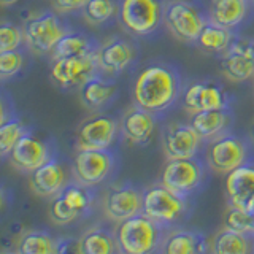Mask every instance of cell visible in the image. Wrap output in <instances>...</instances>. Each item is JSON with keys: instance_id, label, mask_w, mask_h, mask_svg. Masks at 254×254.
Masks as SVG:
<instances>
[{"instance_id": "cell-1", "label": "cell", "mask_w": 254, "mask_h": 254, "mask_svg": "<svg viewBox=\"0 0 254 254\" xmlns=\"http://www.w3.org/2000/svg\"><path fill=\"white\" fill-rule=\"evenodd\" d=\"M180 94L177 71L164 64H153L143 68L133 83V102L151 113L169 108Z\"/></svg>"}, {"instance_id": "cell-2", "label": "cell", "mask_w": 254, "mask_h": 254, "mask_svg": "<svg viewBox=\"0 0 254 254\" xmlns=\"http://www.w3.org/2000/svg\"><path fill=\"white\" fill-rule=\"evenodd\" d=\"M118 251L126 254H146L161 243V224L145 213L119 222L116 229Z\"/></svg>"}, {"instance_id": "cell-3", "label": "cell", "mask_w": 254, "mask_h": 254, "mask_svg": "<svg viewBox=\"0 0 254 254\" xmlns=\"http://www.w3.org/2000/svg\"><path fill=\"white\" fill-rule=\"evenodd\" d=\"M161 0H121L119 22L133 35H149L164 19Z\"/></svg>"}, {"instance_id": "cell-4", "label": "cell", "mask_w": 254, "mask_h": 254, "mask_svg": "<svg viewBox=\"0 0 254 254\" xmlns=\"http://www.w3.org/2000/svg\"><path fill=\"white\" fill-rule=\"evenodd\" d=\"M186 211L185 197L178 195L162 183L148 188L143 192V211L146 216L154 219L161 226L178 221Z\"/></svg>"}, {"instance_id": "cell-5", "label": "cell", "mask_w": 254, "mask_h": 254, "mask_svg": "<svg viewBox=\"0 0 254 254\" xmlns=\"http://www.w3.org/2000/svg\"><path fill=\"white\" fill-rule=\"evenodd\" d=\"M100 70L97 51L79 58H59L53 61L50 70L51 79L62 89L83 86L87 79L97 76Z\"/></svg>"}, {"instance_id": "cell-6", "label": "cell", "mask_w": 254, "mask_h": 254, "mask_svg": "<svg viewBox=\"0 0 254 254\" xmlns=\"http://www.w3.org/2000/svg\"><path fill=\"white\" fill-rule=\"evenodd\" d=\"M164 19L167 29L183 42H197L206 24L198 8L185 0H173L167 5Z\"/></svg>"}, {"instance_id": "cell-7", "label": "cell", "mask_w": 254, "mask_h": 254, "mask_svg": "<svg viewBox=\"0 0 254 254\" xmlns=\"http://www.w3.org/2000/svg\"><path fill=\"white\" fill-rule=\"evenodd\" d=\"M203 180L200 162L194 157L189 159H169L165 164L161 183L178 195H188L195 190Z\"/></svg>"}, {"instance_id": "cell-8", "label": "cell", "mask_w": 254, "mask_h": 254, "mask_svg": "<svg viewBox=\"0 0 254 254\" xmlns=\"http://www.w3.org/2000/svg\"><path fill=\"white\" fill-rule=\"evenodd\" d=\"M65 34V27L53 13L35 16V18L29 19L26 22V27H24V37H26L29 48L42 54L53 51L54 46Z\"/></svg>"}, {"instance_id": "cell-9", "label": "cell", "mask_w": 254, "mask_h": 254, "mask_svg": "<svg viewBox=\"0 0 254 254\" xmlns=\"http://www.w3.org/2000/svg\"><path fill=\"white\" fill-rule=\"evenodd\" d=\"M113 169V156L107 149H78L73 172L78 183L91 188L105 180Z\"/></svg>"}, {"instance_id": "cell-10", "label": "cell", "mask_w": 254, "mask_h": 254, "mask_svg": "<svg viewBox=\"0 0 254 254\" xmlns=\"http://www.w3.org/2000/svg\"><path fill=\"white\" fill-rule=\"evenodd\" d=\"M246 145L245 141L234 135H222L214 138L206 149L208 165L218 173H229L246 161Z\"/></svg>"}, {"instance_id": "cell-11", "label": "cell", "mask_w": 254, "mask_h": 254, "mask_svg": "<svg viewBox=\"0 0 254 254\" xmlns=\"http://www.w3.org/2000/svg\"><path fill=\"white\" fill-rule=\"evenodd\" d=\"M118 124L113 118L105 115L92 116L78 127V149H108L115 141Z\"/></svg>"}, {"instance_id": "cell-12", "label": "cell", "mask_w": 254, "mask_h": 254, "mask_svg": "<svg viewBox=\"0 0 254 254\" xmlns=\"http://www.w3.org/2000/svg\"><path fill=\"white\" fill-rule=\"evenodd\" d=\"M105 214L113 221H124L143 211V192L130 185L111 188L103 198Z\"/></svg>"}, {"instance_id": "cell-13", "label": "cell", "mask_w": 254, "mask_h": 254, "mask_svg": "<svg viewBox=\"0 0 254 254\" xmlns=\"http://www.w3.org/2000/svg\"><path fill=\"white\" fill-rule=\"evenodd\" d=\"M10 159L16 169L22 172H34L51 159L50 146L30 133H24L10 153Z\"/></svg>"}, {"instance_id": "cell-14", "label": "cell", "mask_w": 254, "mask_h": 254, "mask_svg": "<svg viewBox=\"0 0 254 254\" xmlns=\"http://www.w3.org/2000/svg\"><path fill=\"white\" fill-rule=\"evenodd\" d=\"M226 94L222 87L211 81H197L186 87L183 92V105L190 113L203 110L226 108Z\"/></svg>"}, {"instance_id": "cell-15", "label": "cell", "mask_w": 254, "mask_h": 254, "mask_svg": "<svg viewBox=\"0 0 254 254\" xmlns=\"http://www.w3.org/2000/svg\"><path fill=\"white\" fill-rule=\"evenodd\" d=\"M200 141L202 137L190 124H173L164 137V153L167 159L194 157Z\"/></svg>"}, {"instance_id": "cell-16", "label": "cell", "mask_w": 254, "mask_h": 254, "mask_svg": "<svg viewBox=\"0 0 254 254\" xmlns=\"http://www.w3.org/2000/svg\"><path fill=\"white\" fill-rule=\"evenodd\" d=\"M65 170L58 161H53V159H50L43 165H40L34 172H30L29 177L30 189L37 195L42 197H54L56 194H59L65 188Z\"/></svg>"}, {"instance_id": "cell-17", "label": "cell", "mask_w": 254, "mask_h": 254, "mask_svg": "<svg viewBox=\"0 0 254 254\" xmlns=\"http://www.w3.org/2000/svg\"><path fill=\"white\" fill-rule=\"evenodd\" d=\"M221 68L232 81H246L254 76V61L248 53L246 40H238L224 53L221 59Z\"/></svg>"}, {"instance_id": "cell-18", "label": "cell", "mask_w": 254, "mask_h": 254, "mask_svg": "<svg viewBox=\"0 0 254 254\" xmlns=\"http://www.w3.org/2000/svg\"><path fill=\"white\" fill-rule=\"evenodd\" d=\"M99 67L105 73H119L133 61V48L123 38H111L97 50Z\"/></svg>"}, {"instance_id": "cell-19", "label": "cell", "mask_w": 254, "mask_h": 254, "mask_svg": "<svg viewBox=\"0 0 254 254\" xmlns=\"http://www.w3.org/2000/svg\"><path fill=\"white\" fill-rule=\"evenodd\" d=\"M226 192L230 205L243 208L246 200L254 195V165L242 164L227 173Z\"/></svg>"}, {"instance_id": "cell-20", "label": "cell", "mask_w": 254, "mask_h": 254, "mask_svg": "<svg viewBox=\"0 0 254 254\" xmlns=\"http://www.w3.org/2000/svg\"><path fill=\"white\" fill-rule=\"evenodd\" d=\"M156 121L151 111L135 107L127 111L123 119V133L133 145H145L154 132Z\"/></svg>"}, {"instance_id": "cell-21", "label": "cell", "mask_w": 254, "mask_h": 254, "mask_svg": "<svg viewBox=\"0 0 254 254\" xmlns=\"http://www.w3.org/2000/svg\"><path fill=\"white\" fill-rule=\"evenodd\" d=\"M248 14V0H213L210 8L211 22L226 29L242 24Z\"/></svg>"}, {"instance_id": "cell-22", "label": "cell", "mask_w": 254, "mask_h": 254, "mask_svg": "<svg viewBox=\"0 0 254 254\" xmlns=\"http://www.w3.org/2000/svg\"><path fill=\"white\" fill-rule=\"evenodd\" d=\"M190 126L202 138H214L226 129L229 124V115L226 108L195 111L190 116Z\"/></svg>"}, {"instance_id": "cell-23", "label": "cell", "mask_w": 254, "mask_h": 254, "mask_svg": "<svg viewBox=\"0 0 254 254\" xmlns=\"http://www.w3.org/2000/svg\"><path fill=\"white\" fill-rule=\"evenodd\" d=\"M116 86L111 84L100 76H94L81 86L79 89V97L86 108L97 110L105 107L107 103L115 97Z\"/></svg>"}, {"instance_id": "cell-24", "label": "cell", "mask_w": 254, "mask_h": 254, "mask_svg": "<svg viewBox=\"0 0 254 254\" xmlns=\"http://www.w3.org/2000/svg\"><path fill=\"white\" fill-rule=\"evenodd\" d=\"M115 250H118L116 237L99 227L87 230L76 245L79 254H110Z\"/></svg>"}, {"instance_id": "cell-25", "label": "cell", "mask_w": 254, "mask_h": 254, "mask_svg": "<svg viewBox=\"0 0 254 254\" xmlns=\"http://www.w3.org/2000/svg\"><path fill=\"white\" fill-rule=\"evenodd\" d=\"M53 59L59 58H79V56L92 54L97 50H94V43L89 37L83 34H75V32H67L59 43L54 46L53 50Z\"/></svg>"}, {"instance_id": "cell-26", "label": "cell", "mask_w": 254, "mask_h": 254, "mask_svg": "<svg viewBox=\"0 0 254 254\" xmlns=\"http://www.w3.org/2000/svg\"><path fill=\"white\" fill-rule=\"evenodd\" d=\"M164 253L169 254H190L202 253L205 250V238L195 232L177 230L164 240Z\"/></svg>"}, {"instance_id": "cell-27", "label": "cell", "mask_w": 254, "mask_h": 254, "mask_svg": "<svg viewBox=\"0 0 254 254\" xmlns=\"http://www.w3.org/2000/svg\"><path fill=\"white\" fill-rule=\"evenodd\" d=\"M232 38L234 37L230 34V29H226L214 22H208L202 29L197 43L208 53H226L234 43Z\"/></svg>"}, {"instance_id": "cell-28", "label": "cell", "mask_w": 254, "mask_h": 254, "mask_svg": "<svg viewBox=\"0 0 254 254\" xmlns=\"http://www.w3.org/2000/svg\"><path fill=\"white\" fill-rule=\"evenodd\" d=\"M213 251L218 254H246L251 251V246L246 235L224 227L214 237Z\"/></svg>"}, {"instance_id": "cell-29", "label": "cell", "mask_w": 254, "mask_h": 254, "mask_svg": "<svg viewBox=\"0 0 254 254\" xmlns=\"http://www.w3.org/2000/svg\"><path fill=\"white\" fill-rule=\"evenodd\" d=\"M18 253L19 254L58 253V242L50 234L42 232V230H35V232H29L21 237V240L18 243Z\"/></svg>"}, {"instance_id": "cell-30", "label": "cell", "mask_w": 254, "mask_h": 254, "mask_svg": "<svg viewBox=\"0 0 254 254\" xmlns=\"http://www.w3.org/2000/svg\"><path fill=\"white\" fill-rule=\"evenodd\" d=\"M224 227L246 237H254V214L230 205L224 214Z\"/></svg>"}, {"instance_id": "cell-31", "label": "cell", "mask_w": 254, "mask_h": 254, "mask_svg": "<svg viewBox=\"0 0 254 254\" xmlns=\"http://www.w3.org/2000/svg\"><path fill=\"white\" fill-rule=\"evenodd\" d=\"M26 132V127L18 119H2V126H0V153H2L3 157L10 156L14 145Z\"/></svg>"}, {"instance_id": "cell-32", "label": "cell", "mask_w": 254, "mask_h": 254, "mask_svg": "<svg viewBox=\"0 0 254 254\" xmlns=\"http://www.w3.org/2000/svg\"><path fill=\"white\" fill-rule=\"evenodd\" d=\"M59 195L79 214L86 213V210L89 208L92 202V195L89 190H87V186L81 185V183H78V181L65 185V188L61 190Z\"/></svg>"}, {"instance_id": "cell-33", "label": "cell", "mask_w": 254, "mask_h": 254, "mask_svg": "<svg viewBox=\"0 0 254 254\" xmlns=\"http://www.w3.org/2000/svg\"><path fill=\"white\" fill-rule=\"evenodd\" d=\"M116 11V5L113 0H87L83 6V14L86 21L91 24H103L107 22Z\"/></svg>"}, {"instance_id": "cell-34", "label": "cell", "mask_w": 254, "mask_h": 254, "mask_svg": "<svg viewBox=\"0 0 254 254\" xmlns=\"http://www.w3.org/2000/svg\"><path fill=\"white\" fill-rule=\"evenodd\" d=\"M50 214H51V219L56 222V224H68V222L75 221L76 218L81 216V214H79L76 210L71 208V206L64 200L59 194H56L54 198L51 200Z\"/></svg>"}, {"instance_id": "cell-35", "label": "cell", "mask_w": 254, "mask_h": 254, "mask_svg": "<svg viewBox=\"0 0 254 254\" xmlns=\"http://www.w3.org/2000/svg\"><path fill=\"white\" fill-rule=\"evenodd\" d=\"M22 40H26L24 30L13 26V24H3L0 27V53L18 50Z\"/></svg>"}, {"instance_id": "cell-36", "label": "cell", "mask_w": 254, "mask_h": 254, "mask_svg": "<svg viewBox=\"0 0 254 254\" xmlns=\"http://www.w3.org/2000/svg\"><path fill=\"white\" fill-rule=\"evenodd\" d=\"M24 65V54L18 50L0 53V75L2 78H10L16 75Z\"/></svg>"}, {"instance_id": "cell-37", "label": "cell", "mask_w": 254, "mask_h": 254, "mask_svg": "<svg viewBox=\"0 0 254 254\" xmlns=\"http://www.w3.org/2000/svg\"><path fill=\"white\" fill-rule=\"evenodd\" d=\"M87 0H54V5L59 11H75L78 8H83Z\"/></svg>"}, {"instance_id": "cell-38", "label": "cell", "mask_w": 254, "mask_h": 254, "mask_svg": "<svg viewBox=\"0 0 254 254\" xmlns=\"http://www.w3.org/2000/svg\"><path fill=\"white\" fill-rule=\"evenodd\" d=\"M243 210H246L248 213H251V214H254V195H251L248 200H246V203H245V206H243Z\"/></svg>"}, {"instance_id": "cell-39", "label": "cell", "mask_w": 254, "mask_h": 254, "mask_svg": "<svg viewBox=\"0 0 254 254\" xmlns=\"http://www.w3.org/2000/svg\"><path fill=\"white\" fill-rule=\"evenodd\" d=\"M246 46H248V53L251 56V59L254 61V40H246Z\"/></svg>"}, {"instance_id": "cell-40", "label": "cell", "mask_w": 254, "mask_h": 254, "mask_svg": "<svg viewBox=\"0 0 254 254\" xmlns=\"http://www.w3.org/2000/svg\"><path fill=\"white\" fill-rule=\"evenodd\" d=\"M0 2H2V5L8 6V5H14V3H18L19 0H0Z\"/></svg>"}, {"instance_id": "cell-41", "label": "cell", "mask_w": 254, "mask_h": 254, "mask_svg": "<svg viewBox=\"0 0 254 254\" xmlns=\"http://www.w3.org/2000/svg\"><path fill=\"white\" fill-rule=\"evenodd\" d=\"M253 135H254V127H253Z\"/></svg>"}]
</instances>
